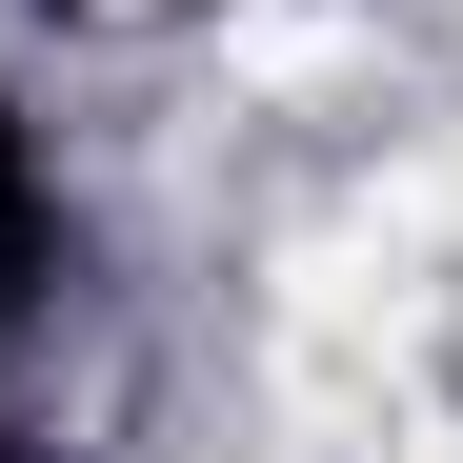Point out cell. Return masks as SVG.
Returning <instances> with one entry per match:
<instances>
[{
    "label": "cell",
    "instance_id": "1",
    "mask_svg": "<svg viewBox=\"0 0 463 463\" xmlns=\"http://www.w3.org/2000/svg\"><path fill=\"white\" fill-rule=\"evenodd\" d=\"M41 262H61V182H41V141H21V101H0V323L41 302Z\"/></svg>",
    "mask_w": 463,
    "mask_h": 463
}]
</instances>
